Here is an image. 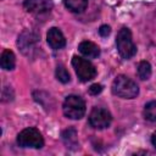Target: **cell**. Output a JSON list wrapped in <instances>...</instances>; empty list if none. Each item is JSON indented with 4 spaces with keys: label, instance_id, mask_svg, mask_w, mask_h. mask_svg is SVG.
Returning a JSON list of instances; mask_svg holds the SVG:
<instances>
[{
    "label": "cell",
    "instance_id": "1",
    "mask_svg": "<svg viewBox=\"0 0 156 156\" xmlns=\"http://www.w3.org/2000/svg\"><path fill=\"white\" fill-rule=\"evenodd\" d=\"M111 89L116 96L122 99H134L139 94V88L136 83H134L130 78L123 74H119L115 78Z\"/></svg>",
    "mask_w": 156,
    "mask_h": 156
},
{
    "label": "cell",
    "instance_id": "2",
    "mask_svg": "<svg viewBox=\"0 0 156 156\" xmlns=\"http://www.w3.org/2000/svg\"><path fill=\"white\" fill-rule=\"evenodd\" d=\"M116 46H117L118 54L124 60H128L135 55L136 46L133 43L132 33H130L129 28L123 27L118 30L117 37H116Z\"/></svg>",
    "mask_w": 156,
    "mask_h": 156
},
{
    "label": "cell",
    "instance_id": "6",
    "mask_svg": "<svg viewBox=\"0 0 156 156\" xmlns=\"http://www.w3.org/2000/svg\"><path fill=\"white\" fill-rule=\"evenodd\" d=\"M17 144L21 147H33L40 149L44 145V139L38 129L26 128L17 135Z\"/></svg>",
    "mask_w": 156,
    "mask_h": 156
},
{
    "label": "cell",
    "instance_id": "17",
    "mask_svg": "<svg viewBox=\"0 0 156 156\" xmlns=\"http://www.w3.org/2000/svg\"><path fill=\"white\" fill-rule=\"evenodd\" d=\"M101 91H102V85L101 84L95 83V84H91L89 87V94H91V95H98Z\"/></svg>",
    "mask_w": 156,
    "mask_h": 156
},
{
    "label": "cell",
    "instance_id": "15",
    "mask_svg": "<svg viewBox=\"0 0 156 156\" xmlns=\"http://www.w3.org/2000/svg\"><path fill=\"white\" fill-rule=\"evenodd\" d=\"M144 117L147 121H156V101H150L144 107Z\"/></svg>",
    "mask_w": 156,
    "mask_h": 156
},
{
    "label": "cell",
    "instance_id": "13",
    "mask_svg": "<svg viewBox=\"0 0 156 156\" xmlns=\"http://www.w3.org/2000/svg\"><path fill=\"white\" fill-rule=\"evenodd\" d=\"M65 6L76 13L83 12L88 6V0H63Z\"/></svg>",
    "mask_w": 156,
    "mask_h": 156
},
{
    "label": "cell",
    "instance_id": "10",
    "mask_svg": "<svg viewBox=\"0 0 156 156\" xmlns=\"http://www.w3.org/2000/svg\"><path fill=\"white\" fill-rule=\"evenodd\" d=\"M78 50L87 58H96L100 55V48L96 44H94L93 41H89V40L82 41L78 45Z\"/></svg>",
    "mask_w": 156,
    "mask_h": 156
},
{
    "label": "cell",
    "instance_id": "12",
    "mask_svg": "<svg viewBox=\"0 0 156 156\" xmlns=\"http://www.w3.org/2000/svg\"><path fill=\"white\" fill-rule=\"evenodd\" d=\"M0 65H1V68L5 69V71H11L15 68V65H16V57H15V54L6 49L2 51L1 54V58H0Z\"/></svg>",
    "mask_w": 156,
    "mask_h": 156
},
{
    "label": "cell",
    "instance_id": "16",
    "mask_svg": "<svg viewBox=\"0 0 156 156\" xmlns=\"http://www.w3.org/2000/svg\"><path fill=\"white\" fill-rule=\"evenodd\" d=\"M55 74H56L57 80H60V82L63 83V84H66V83H68V82L71 80V77H69L68 71H67V69L65 68V66H62V65H58V66L56 67Z\"/></svg>",
    "mask_w": 156,
    "mask_h": 156
},
{
    "label": "cell",
    "instance_id": "7",
    "mask_svg": "<svg viewBox=\"0 0 156 156\" xmlns=\"http://www.w3.org/2000/svg\"><path fill=\"white\" fill-rule=\"evenodd\" d=\"M89 124L93 128L96 129H104L107 128L111 122H112V116L111 113L102 107H94L90 113H89V118H88Z\"/></svg>",
    "mask_w": 156,
    "mask_h": 156
},
{
    "label": "cell",
    "instance_id": "14",
    "mask_svg": "<svg viewBox=\"0 0 156 156\" xmlns=\"http://www.w3.org/2000/svg\"><path fill=\"white\" fill-rule=\"evenodd\" d=\"M136 72H138V76H139L140 79L146 80V79H149L150 76H151V65H150L147 61H141V62H139V65H138Z\"/></svg>",
    "mask_w": 156,
    "mask_h": 156
},
{
    "label": "cell",
    "instance_id": "8",
    "mask_svg": "<svg viewBox=\"0 0 156 156\" xmlns=\"http://www.w3.org/2000/svg\"><path fill=\"white\" fill-rule=\"evenodd\" d=\"M23 7L27 12L39 17L49 13L54 7V2L52 0H24Z\"/></svg>",
    "mask_w": 156,
    "mask_h": 156
},
{
    "label": "cell",
    "instance_id": "3",
    "mask_svg": "<svg viewBox=\"0 0 156 156\" xmlns=\"http://www.w3.org/2000/svg\"><path fill=\"white\" fill-rule=\"evenodd\" d=\"M17 45L21 52L28 57H33L39 49V35L33 30H23L17 39Z\"/></svg>",
    "mask_w": 156,
    "mask_h": 156
},
{
    "label": "cell",
    "instance_id": "4",
    "mask_svg": "<svg viewBox=\"0 0 156 156\" xmlns=\"http://www.w3.org/2000/svg\"><path fill=\"white\" fill-rule=\"evenodd\" d=\"M63 115L71 119H80L85 113V102L78 95H68L62 105Z\"/></svg>",
    "mask_w": 156,
    "mask_h": 156
},
{
    "label": "cell",
    "instance_id": "11",
    "mask_svg": "<svg viewBox=\"0 0 156 156\" xmlns=\"http://www.w3.org/2000/svg\"><path fill=\"white\" fill-rule=\"evenodd\" d=\"M62 140L66 145L67 149H72V150H77L79 147L78 144V138H77V132L74 128H68L66 130L62 132Z\"/></svg>",
    "mask_w": 156,
    "mask_h": 156
},
{
    "label": "cell",
    "instance_id": "19",
    "mask_svg": "<svg viewBox=\"0 0 156 156\" xmlns=\"http://www.w3.org/2000/svg\"><path fill=\"white\" fill-rule=\"evenodd\" d=\"M151 143H152V145L156 147V132L152 134V136H151Z\"/></svg>",
    "mask_w": 156,
    "mask_h": 156
},
{
    "label": "cell",
    "instance_id": "5",
    "mask_svg": "<svg viewBox=\"0 0 156 156\" xmlns=\"http://www.w3.org/2000/svg\"><path fill=\"white\" fill-rule=\"evenodd\" d=\"M72 66H73L76 74L80 82L91 80L96 76V69H95L94 65L90 61H88L87 58H83L80 56H73Z\"/></svg>",
    "mask_w": 156,
    "mask_h": 156
},
{
    "label": "cell",
    "instance_id": "9",
    "mask_svg": "<svg viewBox=\"0 0 156 156\" xmlns=\"http://www.w3.org/2000/svg\"><path fill=\"white\" fill-rule=\"evenodd\" d=\"M46 40H48V44L54 50L62 49L66 45V39H65L62 32L56 27H52L49 29V32L46 34Z\"/></svg>",
    "mask_w": 156,
    "mask_h": 156
},
{
    "label": "cell",
    "instance_id": "18",
    "mask_svg": "<svg viewBox=\"0 0 156 156\" xmlns=\"http://www.w3.org/2000/svg\"><path fill=\"white\" fill-rule=\"evenodd\" d=\"M110 33H111V27L110 26H107V24H102L100 28H99V34L101 35V37H107V35H110Z\"/></svg>",
    "mask_w": 156,
    "mask_h": 156
}]
</instances>
